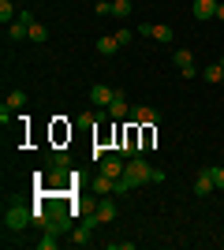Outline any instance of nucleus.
<instances>
[{
  "mask_svg": "<svg viewBox=\"0 0 224 250\" xmlns=\"http://www.w3.org/2000/svg\"><path fill=\"white\" fill-rule=\"evenodd\" d=\"M153 172H157V168L149 165L146 157H127V168H123L120 179H127L131 187H142V183H153Z\"/></svg>",
  "mask_w": 224,
  "mask_h": 250,
  "instance_id": "1",
  "label": "nucleus"
},
{
  "mask_svg": "<svg viewBox=\"0 0 224 250\" xmlns=\"http://www.w3.org/2000/svg\"><path fill=\"white\" fill-rule=\"evenodd\" d=\"M30 217H34L30 209L15 202V206H11L8 213H4V228H8V231H22V228H26V224H30Z\"/></svg>",
  "mask_w": 224,
  "mask_h": 250,
  "instance_id": "2",
  "label": "nucleus"
},
{
  "mask_svg": "<svg viewBox=\"0 0 224 250\" xmlns=\"http://www.w3.org/2000/svg\"><path fill=\"white\" fill-rule=\"evenodd\" d=\"M123 168H127V157L120 153V149H116V153H105V157H101V176L120 179V176H123Z\"/></svg>",
  "mask_w": 224,
  "mask_h": 250,
  "instance_id": "3",
  "label": "nucleus"
},
{
  "mask_svg": "<svg viewBox=\"0 0 224 250\" xmlns=\"http://www.w3.org/2000/svg\"><path fill=\"white\" fill-rule=\"evenodd\" d=\"M172 63H176V71H180L183 79H194V75H198V67H194V56H191V49H176V52H172Z\"/></svg>",
  "mask_w": 224,
  "mask_h": 250,
  "instance_id": "4",
  "label": "nucleus"
},
{
  "mask_svg": "<svg viewBox=\"0 0 224 250\" xmlns=\"http://www.w3.org/2000/svg\"><path fill=\"white\" fill-rule=\"evenodd\" d=\"M213 168H202V172H198V176H194V194H198V198H205V194H213Z\"/></svg>",
  "mask_w": 224,
  "mask_h": 250,
  "instance_id": "5",
  "label": "nucleus"
},
{
  "mask_svg": "<svg viewBox=\"0 0 224 250\" xmlns=\"http://www.w3.org/2000/svg\"><path fill=\"white\" fill-rule=\"evenodd\" d=\"M131 124H139V127H153V124H157V112H153L149 104H135V108H131Z\"/></svg>",
  "mask_w": 224,
  "mask_h": 250,
  "instance_id": "6",
  "label": "nucleus"
},
{
  "mask_svg": "<svg viewBox=\"0 0 224 250\" xmlns=\"http://www.w3.org/2000/svg\"><path fill=\"white\" fill-rule=\"evenodd\" d=\"M97 224H101V220L94 217V213H90V217L82 220V224H79V228H75V235H71V243H79V247H86V243H90V231L97 228Z\"/></svg>",
  "mask_w": 224,
  "mask_h": 250,
  "instance_id": "7",
  "label": "nucleus"
},
{
  "mask_svg": "<svg viewBox=\"0 0 224 250\" xmlns=\"http://www.w3.org/2000/svg\"><path fill=\"white\" fill-rule=\"evenodd\" d=\"M217 8H221V4H217V0H194L191 4V11H194V19H217Z\"/></svg>",
  "mask_w": 224,
  "mask_h": 250,
  "instance_id": "8",
  "label": "nucleus"
},
{
  "mask_svg": "<svg viewBox=\"0 0 224 250\" xmlns=\"http://www.w3.org/2000/svg\"><path fill=\"white\" fill-rule=\"evenodd\" d=\"M116 94H120V90H112V86H94V90H90V101H94L97 108H108Z\"/></svg>",
  "mask_w": 224,
  "mask_h": 250,
  "instance_id": "9",
  "label": "nucleus"
},
{
  "mask_svg": "<svg viewBox=\"0 0 224 250\" xmlns=\"http://www.w3.org/2000/svg\"><path fill=\"white\" fill-rule=\"evenodd\" d=\"M127 116H131L127 97H123V94H116V97H112V104H108V120H127Z\"/></svg>",
  "mask_w": 224,
  "mask_h": 250,
  "instance_id": "10",
  "label": "nucleus"
},
{
  "mask_svg": "<svg viewBox=\"0 0 224 250\" xmlns=\"http://www.w3.org/2000/svg\"><path fill=\"white\" fill-rule=\"evenodd\" d=\"M94 217L101 220V224H108V220H116V202H112V198H105V202H97V209H94Z\"/></svg>",
  "mask_w": 224,
  "mask_h": 250,
  "instance_id": "11",
  "label": "nucleus"
},
{
  "mask_svg": "<svg viewBox=\"0 0 224 250\" xmlns=\"http://www.w3.org/2000/svg\"><path fill=\"white\" fill-rule=\"evenodd\" d=\"M97 52H101V56H116V52H120L116 34H105V38H97Z\"/></svg>",
  "mask_w": 224,
  "mask_h": 250,
  "instance_id": "12",
  "label": "nucleus"
},
{
  "mask_svg": "<svg viewBox=\"0 0 224 250\" xmlns=\"http://www.w3.org/2000/svg\"><path fill=\"white\" fill-rule=\"evenodd\" d=\"M202 79H205V83H213V86H221L224 83V67H221V63H209V67L202 71Z\"/></svg>",
  "mask_w": 224,
  "mask_h": 250,
  "instance_id": "13",
  "label": "nucleus"
},
{
  "mask_svg": "<svg viewBox=\"0 0 224 250\" xmlns=\"http://www.w3.org/2000/svg\"><path fill=\"white\" fill-rule=\"evenodd\" d=\"M15 19H19V15H15V4H11V0H0V22H4V26H11Z\"/></svg>",
  "mask_w": 224,
  "mask_h": 250,
  "instance_id": "14",
  "label": "nucleus"
},
{
  "mask_svg": "<svg viewBox=\"0 0 224 250\" xmlns=\"http://www.w3.org/2000/svg\"><path fill=\"white\" fill-rule=\"evenodd\" d=\"M4 104H8L11 112H19L22 104H26V94H22V90H11V94H8V101H4Z\"/></svg>",
  "mask_w": 224,
  "mask_h": 250,
  "instance_id": "15",
  "label": "nucleus"
},
{
  "mask_svg": "<svg viewBox=\"0 0 224 250\" xmlns=\"http://www.w3.org/2000/svg\"><path fill=\"white\" fill-rule=\"evenodd\" d=\"M94 187H97V194H112V190H116V179L97 176V179H94Z\"/></svg>",
  "mask_w": 224,
  "mask_h": 250,
  "instance_id": "16",
  "label": "nucleus"
},
{
  "mask_svg": "<svg viewBox=\"0 0 224 250\" xmlns=\"http://www.w3.org/2000/svg\"><path fill=\"white\" fill-rule=\"evenodd\" d=\"M30 42H34V45H41V42H49V30H45L41 22H30Z\"/></svg>",
  "mask_w": 224,
  "mask_h": 250,
  "instance_id": "17",
  "label": "nucleus"
},
{
  "mask_svg": "<svg viewBox=\"0 0 224 250\" xmlns=\"http://www.w3.org/2000/svg\"><path fill=\"white\" fill-rule=\"evenodd\" d=\"M112 15H116V19H127L131 15V0H112Z\"/></svg>",
  "mask_w": 224,
  "mask_h": 250,
  "instance_id": "18",
  "label": "nucleus"
},
{
  "mask_svg": "<svg viewBox=\"0 0 224 250\" xmlns=\"http://www.w3.org/2000/svg\"><path fill=\"white\" fill-rule=\"evenodd\" d=\"M172 34H176V30H172V26H164V22H157V26H153V38H157V42H164V45L172 42Z\"/></svg>",
  "mask_w": 224,
  "mask_h": 250,
  "instance_id": "19",
  "label": "nucleus"
},
{
  "mask_svg": "<svg viewBox=\"0 0 224 250\" xmlns=\"http://www.w3.org/2000/svg\"><path fill=\"white\" fill-rule=\"evenodd\" d=\"M38 247H41V250H53L56 247V228H45V235L38 239Z\"/></svg>",
  "mask_w": 224,
  "mask_h": 250,
  "instance_id": "20",
  "label": "nucleus"
},
{
  "mask_svg": "<svg viewBox=\"0 0 224 250\" xmlns=\"http://www.w3.org/2000/svg\"><path fill=\"white\" fill-rule=\"evenodd\" d=\"M97 15H112V0H97Z\"/></svg>",
  "mask_w": 224,
  "mask_h": 250,
  "instance_id": "21",
  "label": "nucleus"
},
{
  "mask_svg": "<svg viewBox=\"0 0 224 250\" xmlns=\"http://www.w3.org/2000/svg\"><path fill=\"white\" fill-rule=\"evenodd\" d=\"M131 34H135V30H127V26H123V30H116V42H120V45H127V42H131Z\"/></svg>",
  "mask_w": 224,
  "mask_h": 250,
  "instance_id": "22",
  "label": "nucleus"
},
{
  "mask_svg": "<svg viewBox=\"0 0 224 250\" xmlns=\"http://www.w3.org/2000/svg\"><path fill=\"white\" fill-rule=\"evenodd\" d=\"M213 183L224 190V165H221V168H213Z\"/></svg>",
  "mask_w": 224,
  "mask_h": 250,
  "instance_id": "23",
  "label": "nucleus"
},
{
  "mask_svg": "<svg viewBox=\"0 0 224 250\" xmlns=\"http://www.w3.org/2000/svg\"><path fill=\"white\" fill-rule=\"evenodd\" d=\"M217 19H221V22H224V4H221V8H217Z\"/></svg>",
  "mask_w": 224,
  "mask_h": 250,
  "instance_id": "24",
  "label": "nucleus"
},
{
  "mask_svg": "<svg viewBox=\"0 0 224 250\" xmlns=\"http://www.w3.org/2000/svg\"><path fill=\"white\" fill-rule=\"evenodd\" d=\"M217 63H221V67H224V56H221V60H217Z\"/></svg>",
  "mask_w": 224,
  "mask_h": 250,
  "instance_id": "25",
  "label": "nucleus"
}]
</instances>
